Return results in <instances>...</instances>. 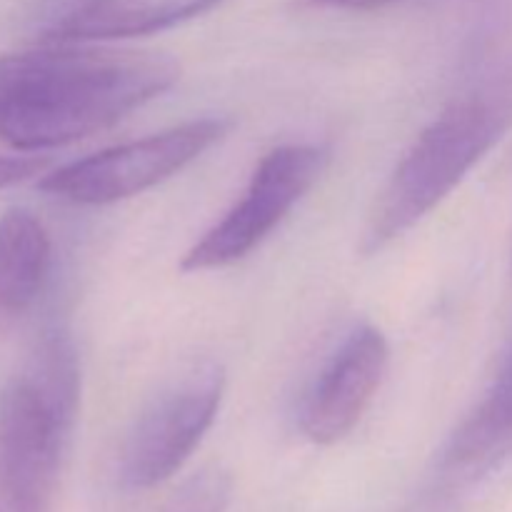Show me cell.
Segmentation results:
<instances>
[{
	"label": "cell",
	"mask_w": 512,
	"mask_h": 512,
	"mask_svg": "<svg viewBox=\"0 0 512 512\" xmlns=\"http://www.w3.org/2000/svg\"><path fill=\"white\" fill-rule=\"evenodd\" d=\"M178 78V63L165 53L103 43L3 55L0 143L20 153L63 148L113 128Z\"/></svg>",
	"instance_id": "obj_1"
},
{
	"label": "cell",
	"mask_w": 512,
	"mask_h": 512,
	"mask_svg": "<svg viewBox=\"0 0 512 512\" xmlns=\"http://www.w3.org/2000/svg\"><path fill=\"white\" fill-rule=\"evenodd\" d=\"M78 405V353L50 333L0 390V512H53Z\"/></svg>",
	"instance_id": "obj_2"
},
{
	"label": "cell",
	"mask_w": 512,
	"mask_h": 512,
	"mask_svg": "<svg viewBox=\"0 0 512 512\" xmlns=\"http://www.w3.org/2000/svg\"><path fill=\"white\" fill-rule=\"evenodd\" d=\"M510 125L512 100L505 95H468L448 105L418 135L380 190L363 235V253H378L433 213Z\"/></svg>",
	"instance_id": "obj_3"
},
{
	"label": "cell",
	"mask_w": 512,
	"mask_h": 512,
	"mask_svg": "<svg viewBox=\"0 0 512 512\" xmlns=\"http://www.w3.org/2000/svg\"><path fill=\"white\" fill-rule=\"evenodd\" d=\"M228 130L220 118H200L163 133L105 148L40 175L38 190L70 205H113L178 175Z\"/></svg>",
	"instance_id": "obj_4"
},
{
	"label": "cell",
	"mask_w": 512,
	"mask_h": 512,
	"mask_svg": "<svg viewBox=\"0 0 512 512\" xmlns=\"http://www.w3.org/2000/svg\"><path fill=\"white\" fill-rule=\"evenodd\" d=\"M328 158V150L313 143L278 145L265 153L243 198L183 255L180 270L203 273L248 258L310 193Z\"/></svg>",
	"instance_id": "obj_5"
},
{
	"label": "cell",
	"mask_w": 512,
	"mask_h": 512,
	"mask_svg": "<svg viewBox=\"0 0 512 512\" xmlns=\"http://www.w3.org/2000/svg\"><path fill=\"white\" fill-rule=\"evenodd\" d=\"M225 393V370L203 363L165 388L133 423L118 455V483L143 493L173 478L198 450Z\"/></svg>",
	"instance_id": "obj_6"
},
{
	"label": "cell",
	"mask_w": 512,
	"mask_h": 512,
	"mask_svg": "<svg viewBox=\"0 0 512 512\" xmlns=\"http://www.w3.org/2000/svg\"><path fill=\"white\" fill-rule=\"evenodd\" d=\"M390 348L385 335L373 325H358L345 335L315 378L300 410V430L315 445L343 440L383 385Z\"/></svg>",
	"instance_id": "obj_7"
},
{
	"label": "cell",
	"mask_w": 512,
	"mask_h": 512,
	"mask_svg": "<svg viewBox=\"0 0 512 512\" xmlns=\"http://www.w3.org/2000/svg\"><path fill=\"white\" fill-rule=\"evenodd\" d=\"M512 460V340L493 383L445 443L438 473L445 483L465 485Z\"/></svg>",
	"instance_id": "obj_8"
},
{
	"label": "cell",
	"mask_w": 512,
	"mask_h": 512,
	"mask_svg": "<svg viewBox=\"0 0 512 512\" xmlns=\"http://www.w3.org/2000/svg\"><path fill=\"white\" fill-rule=\"evenodd\" d=\"M223 0H83L60 15L45 43H110L143 38L185 23Z\"/></svg>",
	"instance_id": "obj_9"
},
{
	"label": "cell",
	"mask_w": 512,
	"mask_h": 512,
	"mask_svg": "<svg viewBox=\"0 0 512 512\" xmlns=\"http://www.w3.org/2000/svg\"><path fill=\"white\" fill-rule=\"evenodd\" d=\"M50 235L25 208L0 218V335L8 333L43 293L50 273Z\"/></svg>",
	"instance_id": "obj_10"
},
{
	"label": "cell",
	"mask_w": 512,
	"mask_h": 512,
	"mask_svg": "<svg viewBox=\"0 0 512 512\" xmlns=\"http://www.w3.org/2000/svg\"><path fill=\"white\" fill-rule=\"evenodd\" d=\"M233 495V480L223 468H205L190 475L158 512H225Z\"/></svg>",
	"instance_id": "obj_11"
},
{
	"label": "cell",
	"mask_w": 512,
	"mask_h": 512,
	"mask_svg": "<svg viewBox=\"0 0 512 512\" xmlns=\"http://www.w3.org/2000/svg\"><path fill=\"white\" fill-rule=\"evenodd\" d=\"M50 168V160L43 155H0V190L13 188V185L33 180L45 175Z\"/></svg>",
	"instance_id": "obj_12"
},
{
	"label": "cell",
	"mask_w": 512,
	"mask_h": 512,
	"mask_svg": "<svg viewBox=\"0 0 512 512\" xmlns=\"http://www.w3.org/2000/svg\"><path fill=\"white\" fill-rule=\"evenodd\" d=\"M305 8H323V10H375L393 5L398 0H298Z\"/></svg>",
	"instance_id": "obj_13"
},
{
	"label": "cell",
	"mask_w": 512,
	"mask_h": 512,
	"mask_svg": "<svg viewBox=\"0 0 512 512\" xmlns=\"http://www.w3.org/2000/svg\"><path fill=\"white\" fill-rule=\"evenodd\" d=\"M0 73H3V58H0Z\"/></svg>",
	"instance_id": "obj_14"
}]
</instances>
